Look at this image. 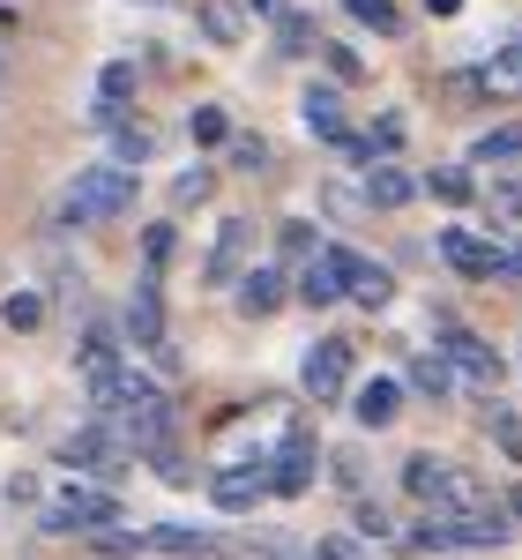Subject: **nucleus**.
<instances>
[{"label":"nucleus","instance_id":"obj_1","mask_svg":"<svg viewBox=\"0 0 522 560\" xmlns=\"http://www.w3.org/2000/svg\"><path fill=\"white\" fill-rule=\"evenodd\" d=\"M134 195H142V173L134 165H83V173L60 187V202H52V224L60 232H83V224H112V217L134 210Z\"/></svg>","mask_w":522,"mask_h":560},{"label":"nucleus","instance_id":"obj_2","mask_svg":"<svg viewBox=\"0 0 522 560\" xmlns=\"http://www.w3.org/2000/svg\"><path fill=\"white\" fill-rule=\"evenodd\" d=\"M403 538H411L418 553H500V546L515 538V523H508V501L471 509V516H440V509H426Z\"/></svg>","mask_w":522,"mask_h":560},{"label":"nucleus","instance_id":"obj_3","mask_svg":"<svg viewBox=\"0 0 522 560\" xmlns=\"http://www.w3.org/2000/svg\"><path fill=\"white\" fill-rule=\"evenodd\" d=\"M403 493H411L418 509H440V516H471V509H493V501H500L493 486H478L463 464H448V456H434V448L403 456Z\"/></svg>","mask_w":522,"mask_h":560},{"label":"nucleus","instance_id":"obj_4","mask_svg":"<svg viewBox=\"0 0 522 560\" xmlns=\"http://www.w3.org/2000/svg\"><path fill=\"white\" fill-rule=\"evenodd\" d=\"M52 464H68V471H83V478H97V486H112V478L134 471V448H128L112 427H105V419H90V427H75L60 448H52Z\"/></svg>","mask_w":522,"mask_h":560},{"label":"nucleus","instance_id":"obj_5","mask_svg":"<svg viewBox=\"0 0 522 560\" xmlns=\"http://www.w3.org/2000/svg\"><path fill=\"white\" fill-rule=\"evenodd\" d=\"M105 523H128V509H120L105 486H68V493H52L38 509V530H52V538H90V530H105Z\"/></svg>","mask_w":522,"mask_h":560},{"label":"nucleus","instance_id":"obj_6","mask_svg":"<svg viewBox=\"0 0 522 560\" xmlns=\"http://www.w3.org/2000/svg\"><path fill=\"white\" fill-rule=\"evenodd\" d=\"M128 337L134 351H150L165 374L179 366V351H173V329H165V269H150L142 261V277H134V300H128Z\"/></svg>","mask_w":522,"mask_h":560},{"label":"nucleus","instance_id":"obj_7","mask_svg":"<svg viewBox=\"0 0 522 560\" xmlns=\"http://www.w3.org/2000/svg\"><path fill=\"white\" fill-rule=\"evenodd\" d=\"M321 441H313V427H292L284 441H276V456H269V493L276 501H299V493H313V478H321Z\"/></svg>","mask_w":522,"mask_h":560},{"label":"nucleus","instance_id":"obj_8","mask_svg":"<svg viewBox=\"0 0 522 560\" xmlns=\"http://www.w3.org/2000/svg\"><path fill=\"white\" fill-rule=\"evenodd\" d=\"M434 351L463 374V382H478V388H493L500 382V351L485 345V337H471L463 322H448V314H434Z\"/></svg>","mask_w":522,"mask_h":560},{"label":"nucleus","instance_id":"obj_9","mask_svg":"<svg viewBox=\"0 0 522 560\" xmlns=\"http://www.w3.org/2000/svg\"><path fill=\"white\" fill-rule=\"evenodd\" d=\"M299 388L313 396V404H344V396H351V345H344V337H313V345H306Z\"/></svg>","mask_w":522,"mask_h":560},{"label":"nucleus","instance_id":"obj_10","mask_svg":"<svg viewBox=\"0 0 522 560\" xmlns=\"http://www.w3.org/2000/svg\"><path fill=\"white\" fill-rule=\"evenodd\" d=\"M440 261L455 269V277H471V284H508V247L500 240H478V232H463V224H448L440 232Z\"/></svg>","mask_w":522,"mask_h":560},{"label":"nucleus","instance_id":"obj_11","mask_svg":"<svg viewBox=\"0 0 522 560\" xmlns=\"http://www.w3.org/2000/svg\"><path fill=\"white\" fill-rule=\"evenodd\" d=\"M210 501H217L224 516H247V509H261V501H269V456H239V464H232V471H217L210 478Z\"/></svg>","mask_w":522,"mask_h":560},{"label":"nucleus","instance_id":"obj_12","mask_svg":"<svg viewBox=\"0 0 522 560\" xmlns=\"http://www.w3.org/2000/svg\"><path fill=\"white\" fill-rule=\"evenodd\" d=\"M254 240H261L254 217H224V224H217V247H210V261H202V277L232 292V284H239V269L254 261Z\"/></svg>","mask_w":522,"mask_h":560},{"label":"nucleus","instance_id":"obj_13","mask_svg":"<svg viewBox=\"0 0 522 560\" xmlns=\"http://www.w3.org/2000/svg\"><path fill=\"white\" fill-rule=\"evenodd\" d=\"M232 306H239L247 322H269L276 306H292V277H284L276 261H247L239 284H232Z\"/></svg>","mask_w":522,"mask_h":560},{"label":"nucleus","instance_id":"obj_14","mask_svg":"<svg viewBox=\"0 0 522 560\" xmlns=\"http://www.w3.org/2000/svg\"><path fill=\"white\" fill-rule=\"evenodd\" d=\"M292 300L313 306V314L344 300V269H336V255H329V247H313V255H306L299 269H292Z\"/></svg>","mask_w":522,"mask_h":560},{"label":"nucleus","instance_id":"obj_15","mask_svg":"<svg viewBox=\"0 0 522 560\" xmlns=\"http://www.w3.org/2000/svg\"><path fill=\"white\" fill-rule=\"evenodd\" d=\"M351 419H358L366 433H389L395 419H403V382H395V374L358 382V388H351Z\"/></svg>","mask_w":522,"mask_h":560},{"label":"nucleus","instance_id":"obj_16","mask_svg":"<svg viewBox=\"0 0 522 560\" xmlns=\"http://www.w3.org/2000/svg\"><path fill=\"white\" fill-rule=\"evenodd\" d=\"M329 255H336V269H344V300L373 306V314H381V306L395 300V277H389V269H381V261L351 255V247H329Z\"/></svg>","mask_w":522,"mask_h":560},{"label":"nucleus","instance_id":"obj_17","mask_svg":"<svg viewBox=\"0 0 522 560\" xmlns=\"http://www.w3.org/2000/svg\"><path fill=\"white\" fill-rule=\"evenodd\" d=\"M134 90H142L134 60H105V68H97V105H90V120H97V128H112V120L134 105Z\"/></svg>","mask_w":522,"mask_h":560},{"label":"nucleus","instance_id":"obj_18","mask_svg":"<svg viewBox=\"0 0 522 560\" xmlns=\"http://www.w3.org/2000/svg\"><path fill=\"white\" fill-rule=\"evenodd\" d=\"M142 538H150V553H202V560H217V553H232V546H224L217 530H202V523H150V530H142Z\"/></svg>","mask_w":522,"mask_h":560},{"label":"nucleus","instance_id":"obj_19","mask_svg":"<svg viewBox=\"0 0 522 560\" xmlns=\"http://www.w3.org/2000/svg\"><path fill=\"white\" fill-rule=\"evenodd\" d=\"M299 120H306V135H321V142H344V135H351L344 90H336V83H313V90L299 97Z\"/></svg>","mask_w":522,"mask_h":560},{"label":"nucleus","instance_id":"obj_20","mask_svg":"<svg viewBox=\"0 0 522 560\" xmlns=\"http://www.w3.org/2000/svg\"><path fill=\"white\" fill-rule=\"evenodd\" d=\"M411 195H418V179L403 173V165H389V158L366 165V202H373V210H403Z\"/></svg>","mask_w":522,"mask_h":560},{"label":"nucleus","instance_id":"obj_21","mask_svg":"<svg viewBox=\"0 0 522 560\" xmlns=\"http://www.w3.org/2000/svg\"><path fill=\"white\" fill-rule=\"evenodd\" d=\"M478 90H485V97H522V38L500 45V52L478 68Z\"/></svg>","mask_w":522,"mask_h":560},{"label":"nucleus","instance_id":"obj_22","mask_svg":"<svg viewBox=\"0 0 522 560\" xmlns=\"http://www.w3.org/2000/svg\"><path fill=\"white\" fill-rule=\"evenodd\" d=\"M75 366H83V382L105 374V366H120V329H112V322H90L83 345H75Z\"/></svg>","mask_w":522,"mask_h":560},{"label":"nucleus","instance_id":"obj_23","mask_svg":"<svg viewBox=\"0 0 522 560\" xmlns=\"http://www.w3.org/2000/svg\"><path fill=\"white\" fill-rule=\"evenodd\" d=\"M194 23H202V38H210V45H239V38H247V15H239L232 0H202Z\"/></svg>","mask_w":522,"mask_h":560},{"label":"nucleus","instance_id":"obj_24","mask_svg":"<svg viewBox=\"0 0 522 560\" xmlns=\"http://www.w3.org/2000/svg\"><path fill=\"white\" fill-rule=\"evenodd\" d=\"M418 187H426L434 202H448V210H463V202H478V179L463 173V165H434V173L418 179Z\"/></svg>","mask_w":522,"mask_h":560},{"label":"nucleus","instance_id":"obj_25","mask_svg":"<svg viewBox=\"0 0 522 560\" xmlns=\"http://www.w3.org/2000/svg\"><path fill=\"white\" fill-rule=\"evenodd\" d=\"M411 388L434 396V404H448V396H455V366H448L440 351H418V359H411Z\"/></svg>","mask_w":522,"mask_h":560},{"label":"nucleus","instance_id":"obj_26","mask_svg":"<svg viewBox=\"0 0 522 560\" xmlns=\"http://www.w3.org/2000/svg\"><path fill=\"white\" fill-rule=\"evenodd\" d=\"M522 158V128H485L471 142V165H515Z\"/></svg>","mask_w":522,"mask_h":560},{"label":"nucleus","instance_id":"obj_27","mask_svg":"<svg viewBox=\"0 0 522 560\" xmlns=\"http://www.w3.org/2000/svg\"><path fill=\"white\" fill-rule=\"evenodd\" d=\"M351 530H358V538H373V546H395V538H403L395 516L381 509V501H366V493H358V509H351Z\"/></svg>","mask_w":522,"mask_h":560},{"label":"nucleus","instance_id":"obj_28","mask_svg":"<svg viewBox=\"0 0 522 560\" xmlns=\"http://www.w3.org/2000/svg\"><path fill=\"white\" fill-rule=\"evenodd\" d=\"M313 15H299V8H284V15H276V52H284V60H299V52H313Z\"/></svg>","mask_w":522,"mask_h":560},{"label":"nucleus","instance_id":"obj_29","mask_svg":"<svg viewBox=\"0 0 522 560\" xmlns=\"http://www.w3.org/2000/svg\"><path fill=\"white\" fill-rule=\"evenodd\" d=\"M187 135H194L202 150H224V142H232V113H224V105H194V113H187Z\"/></svg>","mask_w":522,"mask_h":560},{"label":"nucleus","instance_id":"obj_30","mask_svg":"<svg viewBox=\"0 0 522 560\" xmlns=\"http://www.w3.org/2000/svg\"><path fill=\"white\" fill-rule=\"evenodd\" d=\"M344 8L366 23V31H381V38H395V31H403V8H395V0H344Z\"/></svg>","mask_w":522,"mask_h":560},{"label":"nucleus","instance_id":"obj_31","mask_svg":"<svg viewBox=\"0 0 522 560\" xmlns=\"http://www.w3.org/2000/svg\"><path fill=\"white\" fill-rule=\"evenodd\" d=\"M210 195H217V173H210V165H194V173L173 179V202H179V210H202Z\"/></svg>","mask_w":522,"mask_h":560},{"label":"nucleus","instance_id":"obj_32","mask_svg":"<svg viewBox=\"0 0 522 560\" xmlns=\"http://www.w3.org/2000/svg\"><path fill=\"white\" fill-rule=\"evenodd\" d=\"M224 150H232V173H269V142L261 135H232Z\"/></svg>","mask_w":522,"mask_h":560},{"label":"nucleus","instance_id":"obj_33","mask_svg":"<svg viewBox=\"0 0 522 560\" xmlns=\"http://www.w3.org/2000/svg\"><path fill=\"white\" fill-rule=\"evenodd\" d=\"M485 210L500 217V224H515V232H522V179H500V187L485 195Z\"/></svg>","mask_w":522,"mask_h":560},{"label":"nucleus","instance_id":"obj_34","mask_svg":"<svg viewBox=\"0 0 522 560\" xmlns=\"http://www.w3.org/2000/svg\"><path fill=\"white\" fill-rule=\"evenodd\" d=\"M0 322H8V329H38V322H45V300H38V292H15V300L0 306Z\"/></svg>","mask_w":522,"mask_h":560},{"label":"nucleus","instance_id":"obj_35","mask_svg":"<svg viewBox=\"0 0 522 560\" xmlns=\"http://www.w3.org/2000/svg\"><path fill=\"white\" fill-rule=\"evenodd\" d=\"M313 52L329 60V75H336V83H358V75H366V60H358L351 45H313Z\"/></svg>","mask_w":522,"mask_h":560},{"label":"nucleus","instance_id":"obj_36","mask_svg":"<svg viewBox=\"0 0 522 560\" xmlns=\"http://www.w3.org/2000/svg\"><path fill=\"white\" fill-rule=\"evenodd\" d=\"M276 240H284V255H313V247H321V240H313V224H306V217H284V224H276Z\"/></svg>","mask_w":522,"mask_h":560},{"label":"nucleus","instance_id":"obj_37","mask_svg":"<svg viewBox=\"0 0 522 560\" xmlns=\"http://www.w3.org/2000/svg\"><path fill=\"white\" fill-rule=\"evenodd\" d=\"M313 560H366V546H358V530H329V538H313Z\"/></svg>","mask_w":522,"mask_h":560},{"label":"nucleus","instance_id":"obj_38","mask_svg":"<svg viewBox=\"0 0 522 560\" xmlns=\"http://www.w3.org/2000/svg\"><path fill=\"white\" fill-rule=\"evenodd\" d=\"M112 158H120V165H150V135L120 128V135H112Z\"/></svg>","mask_w":522,"mask_h":560},{"label":"nucleus","instance_id":"obj_39","mask_svg":"<svg viewBox=\"0 0 522 560\" xmlns=\"http://www.w3.org/2000/svg\"><path fill=\"white\" fill-rule=\"evenodd\" d=\"M142 261H150V269H165V261H173V224H150V240H142Z\"/></svg>","mask_w":522,"mask_h":560},{"label":"nucleus","instance_id":"obj_40","mask_svg":"<svg viewBox=\"0 0 522 560\" xmlns=\"http://www.w3.org/2000/svg\"><path fill=\"white\" fill-rule=\"evenodd\" d=\"M366 142H373V158H389L395 142H403V120H395V113H381V120H373V135H366Z\"/></svg>","mask_w":522,"mask_h":560},{"label":"nucleus","instance_id":"obj_41","mask_svg":"<svg viewBox=\"0 0 522 560\" xmlns=\"http://www.w3.org/2000/svg\"><path fill=\"white\" fill-rule=\"evenodd\" d=\"M329 464H336V486H351V493H366V471H358V456H351V448H336Z\"/></svg>","mask_w":522,"mask_h":560},{"label":"nucleus","instance_id":"obj_42","mask_svg":"<svg viewBox=\"0 0 522 560\" xmlns=\"http://www.w3.org/2000/svg\"><path fill=\"white\" fill-rule=\"evenodd\" d=\"M493 433H500V448H508V456H515V464H522V427H515V419H508V411H493Z\"/></svg>","mask_w":522,"mask_h":560},{"label":"nucleus","instance_id":"obj_43","mask_svg":"<svg viewBox=\"0 0 522 560\" xmlns=\"http://www.w3.org/2000/svg\"><path fill=\"white\" fill-rule=\"evenodd\" d=\"M254 560H313V553H299L292 538H261V546H254Z\"/></svg>","mask_w":522,"mask_h":560},{"label":"nucleus","instance_id":"obj_44","mask_svg":"<svg viewBox=\"0 0 522 560\" xmlns=\"http://www.w3.org/2000/svg\"><path fill=\"white\" fill-rule=\"evenodd\" d=\"M508 284H522V240L508 247Z\"/></svg>","mask_w":522,"mask_h":560},{"label":"nucleus","instance_id":"obj_45","mask_svg":"<svg viewBox=\"0 0 522 560\" xmlns=\"http://www.w3.org/2000/svg\"><path fill=\"white\" fill-rule=\"evenodd\" d=\"M247 15H284V0H247Z\"/></svg>","mask_w":522,"mask_h":560},{"label":"nucleus","instance_id":"obj_46","mask_svg":"<svg viewBox=\"0 0 522 560\" xmlns=\"http://www.w3.org/2000/svg\"><path fill=\"white\" fill-rule=\"evenodd\" d=\"M455 8H463V0H426V15H455Z\"/></svg>","mask_w":522,"mask_h":560},{"label":"nucleus","instance_id":"obj_47","mask_svg":"<svg viewBox=\"0 0 522 560\" xmlns=\"http://www.w3.org/2000/svg\"><path fill=\"white\" fill-rule=\"evenodd\" d=\"M508 516H522V493H508Z\"/></svg>","mask_w":522,"mask_h":560}]
</instances>
